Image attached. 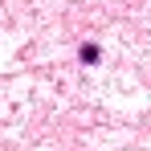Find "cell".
<instances>
[{
  "label": "cell",
  "mask_w": 151,
  "mask_h": 151,
  "mask_svg": "<svg viewBox=\"0 0 151 151\" xmlns=\"http://www.w3.org/2000/svg\"><path fill=\"white\" fill-rule=\"evenodd\" d=\"M82 61H98V45H82Z\"/></svg>",
  "instance_id": "6da1fadb"
}]
</instances>
